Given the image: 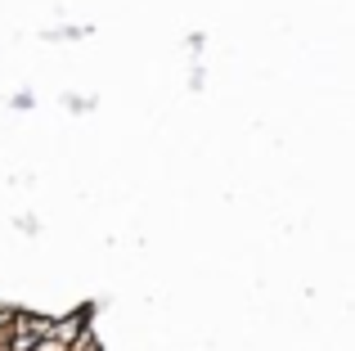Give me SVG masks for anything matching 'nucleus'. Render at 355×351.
Wrapping results in <instances>:
<instances>
[{"instance_id": "1", "label": "nucleus", "mask_w": 355, "mask_h": 351, "mask_svg": "<svg viewBox=\"0 0 355 351\" xmlns=\"http://www.w3.org/2000/svg\"><path fill=\"white\" fill-rule=\"evenodd\" d=\"M81 334H90V307H81V311H72V316L54 320V329H50V347H54V351H68Z\"/></svg>"}, {"instance_id": "2", "label": "nucleus", "mask_w": 355, "mask_h": 351, "mask_svg": "<svg viewBox=\"0 0 355 351\" xmlns=\"http://www.w3.org/2000/svg\"><path fill=\"white\" fill-rule=\"evenodd\" d=\"M9 338H14V307H0V351H9Z\"/></svg>"}]
</instances>
